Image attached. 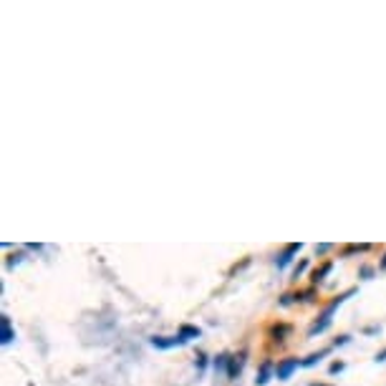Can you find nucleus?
Masks as SVG:
<instances>
[{
  "mask_svg": "<svg viewBox=\"0 0 386 386\" xmlns=\"http://www.w3.org/2000/svg\"><path fill=\"white\" fill-rule=\"evenodd\" d=\"M298 366H300L298 358H283V361L278 363V369H275V376H278L280 381H285V379H291V374L296 371Z\"/></svg>",
  "mask_w": 386,
  "mask_h": 386,
  "instance_id": "obj_1",
  "label": "nucleus"
},
{
  "mask_svg": "<svg viewBox=\"0 0 386 386\" xmlns=\"http://www.w3.org/2000/svg\"><path fill=\"white\" fill-rule=\"evenodd\" d=\"M151 343L157 349H175V346H182L184 341L179 336H157V338H151Z\"/></svg>",
  "mask_w": 386,
  "mask_h": 386,
  "instance_id": "obj_2",
  "label": "nucleus"
},
{
  "mask_svg": "<svg viewBox=\"0 0 386 386\" xmlns=\"http://www.w3.org/2000/svg\"><path fill=\"white\" fill-rule=\"evenodd\" d=\"M13 341V328H10V318L8 316H3L0 318V343L3 346H8Z\"/></svg>",
  "mask_w": 386,
  "mask_h": 386,
  "instance_id": "obj_3",
  "label": "nucleus"
},
{
  "mask_svg": "<svg viewBox=\"0 0 386 386\" xmlns=\"http://www.w3.org/2000/svg\"><path fill=\"white\" fill-rule=\"evenodd\" d=\"M298 250H300V245H298V242H293V245H288V247H285V253H283V255L278 258V267L288 265V263L293 260V255H296Z\"/></svg>",
  "mask_w": 386,
  "mask_h": 386,
  "instance_id": "obj_4",
  "label": "nucleus"
},
{
  "mask_svg": "<svg viewBox=\"0 0 386 386\" xmlns=\"http://www.w3.org/2000/svg\"><path fill=\"white\" fill-rule=\"evenodd\" d=\"M240 371H242V356L227 358V376H230V379H235Z\"/></svg>",
  "mask_w": 386,
  "mask_h": 386,
  "instance_id": "obj_5",
  "label": "nucleus"
},
{
  "mask_svg": "<svg viewBox=\"0 0 386 386\" xmlns=\"http://www.w3.org/2000/svg\"><path fill=\"white\" fill-rule=\"evenodd\" d=\"M197 336H200V328H195V326L179 328V338H182V341H189V338H197Z\"/></svg>",
  "mask_w": 386,
  "mask_h": 386,
  "instance_id": "obj_6",
  "label": "nucleus"
},
{
  "mask_svg": "<svg viewBox=\"0 0 386 386\" xmlns=\"http://www.w3.org/2000/svg\"><path fill=\"white\" fill-rule=\"evenodd\" d=\"M328 351H318V354H313V356H308L305 358V361H303V366H313V363H318V361H321V358L326 356Z\"/></svg>",
  "mask_w": 386,
  "mask_h": 386,
  "instance_id": "obj_7",
  "label": "nucleus"
},
{
  "mask_svg": "<svg viewBox=\"0 0 386 386\" xmlns=\"http://www.w3.org/2000/svg\"><path fill=\"white\" fill-rule=\"evenodd\" d=\"M328 270H331V263H326V265L321 267V270H316V273H313V278H316V280H321V278H323V275H326Z\"/></svg>",
  "mask_w": 386,
  "mask_h": 386,
  "instance_id": "obj_8",
  "label": "nucleus"
},
{
  "mask_svg": "<svg viewBox=\"0 0 386 386\" xmlns=\"http://www.w3.org/2000/svg\"><path fill=\"white\" fill-rule=\"evenodd\" d=\"M267 369H270V366L265 363V366H263V371H260V379H258V384H260V386L267 384Z\"/></svg>",
  "mask_w": 386,
  "mask_h": 386,
  "instance_id": "obj_9",
  "label": "nucleus"
},
{
  "mask_svg": "<svg viewBox=\"0 0 386 386\" xmlns=\"http://www.w3.org/2000/svg\"><path fill=\"white\" fill-rule=\"evenodd\" d=\"M341 369H343V363H333V366H331V374H338Z\"/></svg>",
  "mask_w": 386,
  "mask_h": 386,
  "instance_id": "obj_10",
  "label": "nucleus"
},
{
  "mask_svg": "<svg viewBox=\"0 0 386 386\" xmlns=\"http://www.w3.org/2000/svg\"><path fill=\"white\" fill-rule=\"evenodd\" d=\"M376 361H386V351H381V354H376Z\"/></svg>",
  "mask_w": 386,
  "mask_h": 386,
  "instance_id": "obj_11",
  "label": "nucleus"
},
{
  "mask_svg": "<svg viewBox=\"0 0 386 386\" xmlns=\"http://www.w3.org/2000/svg\"><path fill=\"white\" fill-rule=\"evenodd\" d=\"M316 386H318V384H316Z\"/></svg>",
  "mask_w": 386,
  "mask_h": 386,
  "instance_id": "obj_12",
  "label": "nucleus"
}]
</instances>
